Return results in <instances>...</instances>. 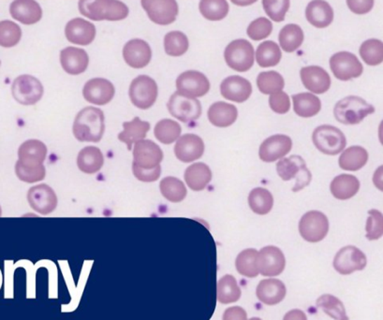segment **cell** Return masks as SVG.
I'll list each match as a JSON object with an SVG mask.
<instances>
[{"label": "cell", "mask_w": 383, "mask_h": 320, "mask_svg": "<svg viewBox=\"0 0 383 320\" xmlns=\"http://www.w3.org/2000/svg\"><path fill=\"white\" fill-rule=\"evenodd\" d=\"M105 113L99 108H85L75 118L74 137L79 141L99 143L105 134Z\"/></svg>", "instance_id": "obj_1"}, {"label": "cell", "mask_w": 383, "mask_h": 320, "mask_svg": "<svg viewBox=\"0 0 383 320\" xmlns=\"http://www.w3.org/2000/svg\"><path fill=\"white\" fill-rule=\"evenodd\" d=\"M78 8L81 15L92 21H120L130 13L120 0H79Z\"/></svg>", "instance_id": "obj_2"}, {"label": "cell", "mask_w": 383, "mask_h": 320, "mask_svg": "<svg viewBox=\"0 0 383 320\" xmlns=\"http://www.w3.org/2000/svg\"><path fill=\"white\" fill-rule=\"evenodd\" d=\"M374 113L373 106L356 96H349L340 100L334 109L335 119L344 125L359 124L366 116Z\"/></svg>", "instance_id": "obj_3"}, {"label": "cell", "mask_w": 383, "mask_h": 320, "mask_svg": "<svg viewBox=\"0 0 383 320\" xmlns=\"http://www.w3.org/2000/svg\"><path fill=\"white\" fill-rule=\"evenodd\" d=\"M276 172L282 180L296 179L295 188H293L295 192L302 190L311 181V172L307 168L303 158L299 155H292L279 160L276 164Z\"/></svg>", "instance_id": "obj_4"}, {"label": "cell", "mask_w": 383, "mask_h": 320, "mask_svg": "<svg viewBox=\"0 0 383 320\" xmlns=\"http://www.w3.org/2000/svg\"><path fill=\"white\" fill-rule=\"evenodd\" d=\"M316 148L325 155H335L345 149L347 140L344 133L337 127L323 125L318 127L312 135Z\"/></svg>", "instance_id": "obj_5"}, {"label": "cell", "mask_w": 383, "mask_h": 320, "mask_svg": "<svg viewBox=\"0 0 383 320\" xmlns=\"http://www.w3.org/2000/svg\"><path fill=\"white\" fill-rule=\"evenodd\" d=\"M224 58L227 65L234 71L245 72L253 68L255 52L253 44L247 40L231 41L226 47Z\"/></svg>", "instance_id": "obj_6"}, {"label": "cell", "mask_w": 383, "mask_h": 320, "mask_svg": "<svg viewBox=\"0 0 383 320\" xmlns=\"http://www.w3.org/2000/svg\"><path fill=\"white\" fill-rule=\"evenodd\" d=\"M158 85L147 75H140L131 82L128 95L133 104L141 110H147L155 104L158 97Z\"/></svg>", "instance_id": "obj_7"}, {"label": "cell", "mask_w": 383, "mask_h": 320, "mask_svg": "<svg viewBox=\"0 0 383 320\" xmlns=\"http://www.w3.org/2000/svg\"><path fill=\"white\" fill-rule=\"evenodd\" d=\"M170 116L183 123L196 121L202 115V105L199 100L183 96L175 92L167 104Z\"/></svg>", "instance_id": "obj_8"}, {"label": "cell", "mask_w": 383, "mask_h": 320, "mask_svg": "<svg viewBox=\"0 0 383 320\" xmlns=\"http://www.w3.org/2000/svg\"><path fill=\"white\" fill-rule=\"evenodd\" d=\"M328 232V218L321 211H310L299 222V232L309 243L323 241Z\"/></svg>", "instance_id": "obj_9"}, {"label": "cell", "mask_w": 383, "mask_h": 320, "mask_svg": "<svg viewBox=\"0 0 383 320\" xmlns=\"http://www.w3.org/2000/svg\"><path fill=\"white\" fill-rule=\"evenodd\" d=\"M13 96L23 105H34L43 96V86L40 80L32 75H21L13 81Z\"/></svg>", "instance_id": "obj_10"}, {"label": "cell", "mask_w": 383, "mask_h": 320, "mask_svg": "<svg viewBox=\"0 0 383 320\" xmlns=\"http://www.w3.org/2000/svg\"><path fill=\"white\" fill-rule=\"evenodd\" d=\"M141 4L150 20L159 26L173 24L177 18L176 0H141Z\"/></svg>", "instance_id": "obj_11"}, {"label": "cell", "mask_w": 383, "mask_h": 320, "mask_svg": "<svg viewBox=\"0 0 383 320\" xmlns=\"http://www.w3.org/2000/svg\"><path fill=\"white\" fill-rule=\"evenodd\" d=\"M176 89L183 96L196 99L205 96L210 90V82L202 72L187 71L179 75Z\"/></svg>", "instance_id": "obj_12"}, {"label": "cell", "mask_w": 383, "mask_h": 320, "mask_svg": "<svg viewBox=\"0 0 383 320\" xmlns=\"http://www.w3.org/2000/svg\"><path fill=\"white\" fill-rule=\"evenodd\" d=\"M330 68L335 78L341 81L360 77L363 71L362 63L356 55L349 52H340L332 55L330 58Z\"/></svg>", "instance_id": "obj_13"}, {"label": "cell", "mask_w": 383, "mask_h": 320, "mask_svg": "<svg viewBox=\"0 0 383 320\" xmlns=\"http://www.w3.org/2000/svg\"><path fill=\"white\" fill-rule=\"evenodd\" d=\"M163 153L161 147L150 140L137 141L133 149V165L144 169H152L161 166Z\"/></svg>", "instance_id": "obj_14"}, {"label": "cell", "mask_w": 383, "mask_h": 320, "mask_svg": "<svg viewBox=\"0 0 383 320\" xmlns=\"http://www.w3.org/2000/svg\"><path fill=\"white\" fill-rule=\"evenodd\" d=\"M366 263L368 260L365 255L357 247L352 246L341 249L334 260L335 271L343 275L351 274L355 271H362L365 268Z\"/></svg>", "instance_id": "obj_15"}, {"label": "cell", "mask_w": 383, "mask_h": 320, "mask_svg": "<svg viewBox=\"0 0 383 320\" xmlns=\"http://www.w3.org/2000/svg\"><path fill=\"white\" fill-rule=\"evenodd\" d=\"M27 200L33 210L44 216L53 213L58 206L57 194L44 183L30 188L27 193Z\"/></svg>", "instance_id": "obj_16"}, {"label": "cell", "mask_w": 383, "mask_h": 320, "mask_svg": "<svg viewBox=\"0 0 383 320\" xmlns=\"http://www.w3.org/2000/svg\"><path fill=\"white\" fill-rule=\"evenodd\" d=\"M116 89L110 81L103 78L89 80L83 88V96L86 102L95 105H106L114 99Z\"/></svg>", "instance_id": "obj_17"}, {"label": "cell", "mask_w": 383, "mask_h": 320, "mask_svg": "<svg viewBox=\"0 0 383 320\" xmlns=\"http://www.w3.org/2000/svg\"><path fill=\"white\" fill-rule=\"evenodd\" d=\"M286 265L284 254L276 246H265L258 253V268L264 277H276Z\"/></svg>", "instance_id": "obj_18"}, {"label": "cell", "mask_w": 383, "mask_h": 320, "mask_svg": "<svg viewBox=\"0 0 383 320\" xmlns=\"http://www.w3.org/2000/svg\"><path fill=\"white\" fill-rule=\"evenodd\" d=\"M123 57L131 68L142 69L150 63L152 50L147 41L141 39H134L125 44Z\"/></svg>", "instance_id": "obj_19"}, {"label": "cell", "mask_w": 383, "mask_h": 320, "mask_svg": "<svg viewBox=\"0 0 383 320\" xmlns=\"http://www.w3.org/2000/svg\"><path fill=\"white\" fill-rule=\"evenodd\" d=\"M292 148L293 141L289 136H271L261 144L260 158L264 162H274L289 154Z\"/></svg>", "instance_id": "obj_20"}, {"label": "cell", "mask_w": 383, "mask_h": 320, "mask_svg": "<svg viewBox=\"0 0 383 320\" xmlns=\"http://www.w3.org/2000/svg\"><path fill=\"white\" fill-rule=\"evenodd\" d=\"M205 153L202 138L195 134H184L179 137L175 146V157L182 162L189 163L199 160Z\"/></svg>", "instance_id": "obj_21"}, {"label": "cell", "mask_w": 383, "mask_h": 320, "mask_svg": "<svg viewBox=\"0 0 383 320\" xmlns=\"http://www.w3.org/2000/svg\"><path fill=\"white\" fill-rule=\"evenodd\" d=\"M65 36L69 43L77 46H89L96 37V27L85 19L74 18L67 23Z\"/></svg>", "instance_id": "obj_22"}, {"label": "cell", "mask_w": 383, "mask_h": 320, "mask_svg": "<svg viewBox=\"0 0 383 320\" xmlns=\"http://www.w3.org/2000/svg\"><path fill=\"white\" fill-rule=\"evenodd\" d=\"M220 92L226 99L242 103L250 99L253 93V85L250 81L234 75L223 80L220 85Z\"/></svg>", "instance_id": "obj_23"}, {"label": "cell", "mask_w": 383, "mask_h": 320, "mask_svg": "<svg viewBox=\"0 0 383 320\" xmlns=\"http://www.w3.org/2000/svg\"><path fill=\"white\" fill-rule=\"evenodd\" d=\"M10 13L15 20L24 25H34L43 18V10L36 0H13Z\"/></svg>", "instance_id": "obj_24"}, {"label": "cell", "mask_w": 383, "mask_h": 320, "mask_svg": "<svg viewBox=\"0 0 383 320\" xmlns=\"http://www.w3.org/2000/svg\"><path fill=\"white\" fill-rule=\"evenodd\" d=\"M304 88L315 94L326 93L331 86L328 72L318 66L304 67L300 71Z\"/></svg>", "instance_id": "obj_25"}, {"label": "cell", "mask_w": 383, "mask_h": 320, "mask_svg": "<svg viewBox=\"0 0 383 320\" xmlns=\"http://www.w3.org/2000/svg\"><path fill=\"white\" fill-rule=\"evenodd\" d=\"M46 157L47 147L43 141L29 140L19 147L18 161L27 168H38L43 166Z\"/></svg>", "instance_id": "obj_26"}, {"label": "cell", "mask_w": 383, "mask_h": 320, "mask_svg": "<svg viewBox=\"0 0 383 320\" xmlns=\"http://www.w3.org/2000/svg\"><path fill=\"white\" fill-rule=\"evenodd\" d=\"M89 57L85 50L67 47L60 52V64L64 71L71 75H79L88 69Z\"/></svg>", "instance_id": "obj_27"}, {"label": "cell", "mask_w": 383, "mask_h": 320, "mask_svg": "<svg viewBox=\"0 0 383 320\" xmlns=\"http://www.w3.org/2000/svg\"><path fill=\"white\" fill-rule=\"evenodd\" d=\"M306 18L312 26L324 29L330 26L334 20V11L325 0H312L307 5Z\"/></svg>", "instance_id": "obj_28"}, {"label": "cell", "mask_w": 383, "mask_h": 320, "mask_svg": "<svg viewBox=\"0 0 383 320\" xmlns=\"http://www.w3.org/2000/svg\"><path fill=\"white\" fill-rule=\"evenodd\" d=\"M257 297L267 305H276L286 296V286L278 279H265L257 286Z\"/></svg>", "instance_id": "obj_29"}, {"label": "cell", "mask_w": 383, "mask_h": 320, "mask_svg": "<svg viewBox=\"0 0 383 320\" xmlns=\"http://www.w3.org/2000/svg\"><path fill=\"white\" fill-rule=\"evenodd\" d=\"M208 119L212 125L217 127H228L236 121L238 111L236 106L219 102L209 108Z\"/></svg>", "instance_id": "obj_30"}, {"label": "cell", "mask_w": 383, "mask_h": 320, "mask_svg": "<svg viewBox=\"0 0 383 320\" xmlns=\"http://www.w3.org/2000/svg\"><path fill=\"white\" fill-rule=\"evenodd\" d=\"M212 180L210 168L205 163H195L184 172V181L187 186L194 191H202Z\"/></svg>", "instance_id": "obj_31"}, {"label": "cell", "mask_w": 383, "mask_h": 320, "mask_svg": "<svg viewBox=\"0 0 383 320\" xmlns=\"http://www.w3.org/2000/svg\"><path fill=\"white\" fill-rule=\"evenodd\" d=\"M360 182L351 174H340L332 181L330 190L335 199L345 200L351 199L358 193Z\"/></svg>", "instance_id": "obj_32"}, {"label": "cell", "mask_w": 383, "mask_h": 320, "mask_svg": "<svg viewBox=\"0 0 383 320\" xmlns=\"http://www.w3.org/2000/svg\"><path fill=\"white\" fill-rule=\"evenodd\" d=\"M123 132L119 133V140L127 144L128 150H131L133 144L145 140L150 130V124L135 118L131 122H125L123 124Z\"/></svg>", "instance_id": "obj_33"}, {"label": "cell", "mask_w": 383, "mask_h": 320, "mask_svg": "<svg viewBox=\"0 0 383 320\" xmlns=\"http://www.w3.org/2000/svg\"><path fill=\"white\" fill-rule=\"evenodd\" d=\"M103 163H105V158L98 147H85L78 155V168L86 174H96L102 168Z\"/></svg>", "instance_id": "obj_34"}, {"label": "cell", "mask_w": 383, "mask_h": 320, "mask_svg": "<svg viewBox=\"0 0 383 320\" xmlns=\"http://www.w3.org/2000/svg\"><path fill=\"white\" fill-rule=\"evenodd\" d=\"M293 109L296 115L309 118L320 113L321 102L318 97L311 93L293 95Z\"/></svg>", "instance_id": "obj_35"}, {"label": "cell", "mask_w": 383, "mask_h": 320, "mask_svg": "<svg viewBox=\"0 0 383 320\" xmlns=\"http://www.w3.org/2000/svg\"><path fill=\"white\" fill-rule=\"evenodd\" d=\"M368 161V153L361 146L346 149L340 158V167L345 171L355 172L363 168Z\"/></svg>", "instance_id": "obj_36"}, {"label": "cell", "mask_w": 383, "mask_h": 320, "mask_svg": "<svg viewBox=\"0 0 383 320\" xmlns=\"http://www.w3.org/2000/svg\"><path fill=\"white\" fill-rule=\"evenodd\" d=\"M282 53L275 41H267L260 44L256 51V60L262 68L275 67L281 62Z\"/></svg>", "instance_id": "obj_37"}, {"label": "cell", "mask_w": 383, "mask_h": 320, "mask_svg": "<svg viewBox=\"0 0 383 320\" xmlns=\"http://www.w3.org/2000/svg\"><path fill=\"white\" fill-rule=\"evenodd\" d=\"M241 297V289L233 275L227 274L220 278L217 285V298L220 302H236Z\"/></svg>", "instance_id": "obj_38"}, {"label": "cell", "mask_w": 383, "mask_h": 320, "mask_svg": "<svg viewBox=\"0 0 383 320\" xmlns=\"http://www.w3.org/2000/svg\"><path fill=\"white\" fill-rule=\"evenodd\" d=\"M304 32L298 25L289 24L279 33V43L286 53L296 51L304 41Z\"/></svg>", "instance_id": "obj_39"}, {"label": "cell", "mask_w": 383, "mask_h": 320, "mask_svg": "<svg viewBox=\"0 0 383 320\" xmlns=\"http://www.w3.org/2000/svg\"><path fill=\"white\" fill-rule=\"evenodd\" d=\"M258 251L246 249L237 256L236 266L237 272L243 277L253 278L260 274L258 268Z\"/></svg>", "instance_id": "obj_40"}, {"label": "cell", "mask_w": 383, "mask_h": 320, "mask_svg": "<svg viewBox=\"0 0 383 320\" xmlns=\"http://www.w3.org/2000/svg\"><path fill=\"white\" fill-rule=\"evenodd\" d=\"M248 204L254 213L261 216L267 215L273 208L272 194L265 188H254L248 196Z\"/></svg>", "instance_id": "obj_41"}, {"label": "cell", "mask_w": 383, "mask_h": 320, "mask_svg": "<svg viewBox=\"0 0 383 320\" xmlns=\"http://www.w3.org/2000/svg\"><path fill=\"white\" fill-rule=\"evenodd\" d=\"M162 196L170 202H180L187 197V188L178 178L165 177L159 183Z\"/></svg>", "instance_id": "obj_42"}, {"label": "cell", "mask_w": 383, "mask_h": 320, "mask_svg": "<svg viewBox=\"0 0 383 320\" xmlns=\"http://www.w3.org/2000/svg\"><path fill=\"white\" fill-rule=\"evenodd\" d=\"M201 13L210 21H220L228 15L227 0H201L199 4Z\"/></svg>", "instance_id": "obj_43"}, {"label": "cell", "mask_w": 383, "mask_h": 320, "mask_svg": "<svg viewBox=\"0 0 383 320\" xmlns=\"http://www.w3.org/2000/svg\"><path fill=\"white\" fill-rule=\"evenodd\" d=\"M182 129L177 122L170 120V119H163L156 125L155 137L156 140L163 144H170L177 141L180 137Z\"/></svg>", "instance_id": "obj_44"}, {"label": "cell", "mask_w": 383, "mask_h": 320, "mask_svg": "<svg viewBox=\"0 0 383 320\" xmlns=\"http://www.w3.org/2000/svg\"><path fill=\"white\" fill-rule=\"evenodd\" d=\"M189 46V40L183 32H169L164 37L165 53L170 57H181V55L186 54Z\"/></svg>", "instance_id": "obj_45"}, {"label": "cell", "mask_w": 383, "mask_h": 320, "mask_svg": "<svg viewBox=\"0 0 383 320\" xmlns=\"http://www.w3.org/2000/svg\"><path fill=\"white\" fill-rule=\"evenodd\" d=\"M317 306L335 320H349L345 306L340 299L332 295L325 294L318 298Z\"/></svg>", "instance_id": "obj_46"}, {"label": "cell", "mask_w": 383, "mask_h": 320, "mask_svg": "<svg viewBox=\"0 0 383 320\" xmlns=\"http://www.w3.org/2000/svg\"><path fill=\"white\" fill-rule=\"evenodd\" d=\"M257 85L260 91L264 95H272L282 91L285 82L283 77L278 72L271 71H264L257 78Z\"/></svg>", "instance_id": "obj_47"}, {"label": "cell", "mask_w": 383, "mask_h": 320, "mask_svg": "<svg viewBox=\"0 0 383 320\" xmlns=\"http://www.w3.org/2000/svg\"><path fill=\"white\" fill-rule=\"evenodd\" d=\"M361 57L369 66L379 65L383 60V43L382 41L371 39L363 43L359 50Z\"/></svg>", "instance_id": "obj_48"}, {"label": "cell", "mask_w": 383, "mask_h": 320, "mask_svg": "<svg viewBox=\"0 0 383 320\" xmlns=\"http://www.w3.org/2000/svg\"><path fill=\"white\" fill-rule=\"evenodd\" d=\"M21 38L22 29L18 24L10 20L0 22V46L12 48L18 46Z\"/></svg>", "instance_id": "obj_49"}, {"label": "cell", "mask_w": 383, "mask_h": 320, "mask_svg": "<svg viewBox=\"0 0 383 320\" xmlns=\"http://www.w3.org/2000/svg\"><path fill=\"white\" fill-rule=\"evenodd\" d=\"M290 0H262V6L267 15L276 23L284 21L290 9Z\"/></svg>", "instance_id": "obj_50"}, {"label": "cell", "mask_w": 383, "mask_h": 320, "mask_svg": "<svg viewBox=\"0 0 383 320\" xmlns=\"http://www.w3.org/2000/svg\"><path fill=\"white\" fill-rule=\"evenodd\" d=\"M272 32V22L265 18H260L251 22L247 29L248 37L253 41L264 40V39L269 37Z\"/></svg>", "instance_id": "obj_51"}, {"label": "cell", "mask_w": 383, "mask_h": 320, "mask_svg": "<svg viewBox=\"0 0 383 320\" xmlns=\"http://www.w3.org/2000/svg\"><path fill=\"white\" fill-rule=\"evenodd\" d=\"M15 174L23 182L32 183L43 181L46 178V169L43 165L38 168H27L18 161L15 164Z\"/></svg>", "instance_id": "obj_52"}, {"label": "cell", "mask_w": 383, "mask_h": 320, "mask_svg": "<svg viewBox=\"0 0 383 320\" xmlns=\"http://www.w3.org/2000/svg\"><path fill=\"white\" fill-rule=\"evenodd\" d=\"M369 218L366 221V238L368 240H377L382 236V215L379 211H369Z\"/></svg>", "instance_id": "obj_53"}, {"label": "cell", "mask_w": 383, "mask_h": 320, "mask_svg": "<svg viewBox=\"0 0 383 320\" xmlns=\"http://www.w3.org/2000/svg\"><path fill=\"white\" fill-rule=\"evenodd\" d=\"M269 105L274 112L279 113V115H284L290 109V97L285 92H276V93L271 95Z\"/></svg>", "instance_id": "obj_54"}, {"label": "cell", "mask_w": 383, "mask_h": 320, "mask_svg": "<svg viewBox=\"0 0 383 320\" xmlns=\"http://www.w3.org/2000/svg\"><path fill=\"white\" fill-rule=\"evenodd\" d=\"M134 176L141 182L151 183L158 180L161 174V166L152 169H144L133 165Z\"/></svg>", "instance_id": "obj_55"}, {"label": "cell", "mask_w": 383, "mask_h": 320, "mask_svg": "<svg viewBox=\"0 0 383 320\" xmlns=\"http://www.w3.org/2000/svg\"><path fill=\"white\" fill-rule=\"evenodd\" d=\"M349 9L355 15H365L373 8L374 0H347Z\"/></svg>", "instance_id": "obj_56"}, {"label": "cell", "mask_w": 383, "mask_h": 320, "mask_svg": "<svg viewBox=\"0 0 383 320\" xmlns=\"http://www.w3.org/2000/svg\"><path fill=\"white\" fill-rule=\"evenodd\" d=\"M223 320H248L247 312L240 306H234L225 310Z\"/></svg>", "instance_id": "obj_57"}, {"label": "cell", "mask_w": 383, "mask_h": 320, "mask_svg": "<svg viewBox=\"0 0 383 320\" xmlns=\"http://www.w3.org/2000/svg\"><path fill=\"white\" fill-rule=\"evenodd\" d=\"M283 320H307V317L303 311L295 309V310L288 312L285 314Z\"/></svg>", "instance_id": "obj_58"}, {"label": "cell", "mask_w": 383, "mask_h": 320, "mask_svg": "<svg viewBox=\"0 0 383 320\" xmlns=\"http://www.w3.org/2000/svg\"><path fill=\"white\" fill-rule=\"evenodd\" d=\"M257 0H231L234 4L239 5V6H246V5L253 4V2H256Z\"/></svg>", "instance_id": "obj_59"}, {"label": "cell", "mask_w": 383, "mask_h": 320, "mask_svg": "<svg viewBox=\"0 0 383 320\" xmlns=\"http://www.w3.org/2000/svg\"><path fill=\"white\" fill-rule=\"evenodd\" d=\"M250 320H262L261 319H259V317H253Z\"/></svg>", "instance_id": "obj_60"}, {"label": "cell", "mask_w": 383, "mask_h": 320, "mask_svg": "<svg viewBox=\"0 0 383 320\" xmlns=\"http://www.w3.org/2000/svg\"><path fill=\"white\" fill-rule=\"evenodd\" d=\"M2 215V210H1V207H0V216H1Z\"/></svg>", "instance_id": "obj_61"}, {"label": "cell", "mask_w": 383, "mask_h": 320, "mask_svg": "<svg viewBox=\"0 0 383 320\" xmlns=\"http://www.w3.org/2000/svg\"><path fill=\"white\" fill-rule=\"evenodd\" d=\"M0 65H1V61H0Z\"/></svg>", "instance_id": "obj_62"}, {"label": "cell", "mask_w": 383, "mask_h": 320, "mask_svg": "<svg viewBox=\"0 0 383 320\" xmlns=\"http://www.w3.org/2000/svg\"><path fill=\"white\" fill-rule=\"evenodd\" d=\"M0 282H1V280H0Z\"/></svg>", "instance_id": "obj_63"}]
</instances>
